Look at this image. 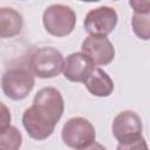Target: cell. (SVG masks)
<instances>
[{"instance_id": "8992f818", "label": "cell", "mask_w": 150, "mask_h": 150, "mask_svg": "<svg viewBox=\"0 0 150 150\" xmlns=\"http://www.w3.org/2000/svg\"><path fill=\"white\" fill-rule=\"evenodd\" d=\"M118 15L112 7L100 6L90 9L83 21L84 30L90 36L107 38L117 25Z\"/></svg>"}, {"instance_id": "5b68a950", "label": "cell", "mask_w": 150, "mask_h": 150, "mask_svg": "<svg viewBox=\"0 0 150 150\" xmlns=\"http://www.w3.org/2000/svg\"><path fill=\"white\" fill-rule=\"evenodd\" d=\"M61 137L67 146L80 150L95 142L96 131L94 125L87 118L73 117L64 123Z\"/></svg>"}, {"instance_id": "9c48e42d", "label": "cell", "mask_w": 150, "mask_h": 150, "mask_svg": "<svg viewBox=\"0 0 150 150\" xmlns=\"http://www.w3.org/2000/svg\"><path fill=\"white\" fill-rule=\"evenodd\" d=\"M91 60L81 52L69 54L63 62V76L70 82H84L95 69Z\"/></svg>"}, {"instance_id": "4fadbf2b", "label": "cell", "mask_w": 150, "mask_h": 150, "mask_svg": "<svg viewBox=\"0 0 150 150\" xmlns=\"http://www.w3.org/2000/svg\"><path fill=\"white\" fill-rule=\"evenodd\" d=\"M131 26L139 39L145 41L150 39V13H134Z\"/></svg>"}, {"instance_id": "ba28073f", "label": "cell", "mask_w": 150, "mask_h": 150, "mask_svg": "<svg viewBox=\"0 0 150 150\" xmlns=\"http://www.w3.org/2000/svg\"><path fill=\"white\" fill-rule=\"evenodd\" d=\"M81 53L88 56L95 66H107L115 57V48L108 38L89 35L81 45Z\"/></svg>"}, {"instance_id": "277c9868", "label": "cell", "mask_w": 150, "mask_h": 150, "mask_svg": "<svg viewBox=\"0 0 150 150\" xmlns=\"http://www.w3.org/2000/svg\"><path fill=\"white\" fill-rule=\"evenodd\" d=\"M63 55L53 47H41L30 56L29 67L34 76L40 79H52L62 73Z\"/></svg>"}, {"instance_id": "6da1fadb", "label": "cell", "mask_w": 150, "mask_h": 150, "mask_svg": "<svg viewBox=\"0 0 150 150\" xmlns=\"http://www.w3.org/2000/svg\"><path fill=\"white\" fill-rule=\"evenodd\" d=\"M64 102L61 93L54 87H45L34 96L32 107L22 114V124L33 139H47L61 120Z\"/></svg>"}, {"instance_id": "5bb4252c", "label": "cell", "mask_w": 150, "mask_h": 150, "mask_svg": "<svg viewBox=\"0 0 150 150\" xmlns=\"http://www.w3.org/2000/svg\"><path fill=\"white\" fill-rule=\"evenodd\" d=\"M116 150H149L148 144L143 137L131 141V142H124V143H118Z\"/></svg>"}, {"instance_id": "30bf717a", "label": "cell", "mask_w": 150, "mask_h": 150, "mask_svg": "<svg viewBox=\"0 0 150 150\" xmlns=\"http://www.w3.org/2000/svg\"><path fill=\"white\" fill-rule=\"evenodd\" d=\"M83 83L93 96L108 97L114 91L111 77L101 68H95Z\"/></svg>"}, {"instance_id": "3957f363", "label": "cell", "mask_w": 150, "mask_h": 150, "mask_svg": "<svg viewBox=\"0 0 150 150\" xmlns=\"http://www.w3.org/2000/svg\"><path fill=\"white\" fill-rule=\"evenodd\" d=\"M34 84L35 79L33 73L22 67L8 69L1 77V89L4 94L13 101H21L26 98L34 88Z\"/></svg>"}, {"instance_id": "9a60e30c", "label": "cell", "mask_w": 150, "mask_h": 150, "mask_svg": "<svg viewBox=\"0 0 150 150\" xmlns=\"http://www.w3.org/2000/svg\"><path fill=\"white\" fill-rule=\"evenodd\" d=\"M12 115L8 109V107L0 101V132L6 130L8 127H11Z\"/></svg>"}, {"instance_id": "7c38bea8", "label": "cell", "mask_w": 150, "mask_h": 150, "mask_svg": "<svg viewBox=\"0 0 150 150\" xmlns=\"http://www.w3.org/2000/svg\"><path fill=\"white\" fill-rule=\"evenodd\" d=\"M22 144V135L19 129L11 125L0 132V150H19Z\"/></svg>"}, {"instance_id": "7a4b0ae2", "label": "cell", "mask_w": 150, "mask_h": 150, "mask_svg": "<svg viewBox=\"0 0 150 150\" xmlns=\"http://www.w3.org/2000/svg\"><path fill=\"white\" fill-rule=\"evenodd\" d=\"M42 22L47 33L56 38H63L74 30L76 25V14L69 6L54 4L45 9Z\"/></svg>"}, {"instance_id": "2e32d148", "label": "cell", "mask_w": 150, "mask_h": 150, "mask_svg": "<svg viewBox=\"0 0 150 150\" xmlns=\"http://www.w3.org/2000/svg\"><path fill=\"white\" fill-rule=\"evenodd\" d=\"M129 5L132 7L134 13H150V1H130Z\"/></svg>"}, {"instance_id": "e0dca14e", "label": "cell", "mask_w": 150, "mask_h": 150, "mask_svg": "<svg viewBox=\"0 0 150 150\" xmlns=\"http://www.w3.org/2000/svg\"><path fill=\"white\" fill-rule=\"evenodd\" d=\"M80 150H107V149H105L102 144L94 142V143H91L90 145H88V146H86V148H82V149H80Z\"/></svg>"}, {"instance_id": "52a82bcc", "label": "cell", "mask_w": 150, "mask_h": 150, "mask_svg": "<svg viewBox=\"0 0 150 150\" xmlns=\"http://www.w3.org/2000/svg\"><path fill=\"white\" fill-rule=\"evenodd\" d=\"M111 130L118 143L136 141L142 137V120L135 111L124 110L114 118Z\"/></svg>"}, {"instance_id": "8fae6325", "label": "cell", "mask_w": 150, "mask_h": 150, "mask_svg": "<svg viewBox=\"0 0 150 150\" xmlns=\"http://www.w3.org/2000/svg\"><path fill=\"white\" fill-rule=\"evenodd\" d=\"M23 27L22 15L11 7H0V39L19 35Z\"/></svg>"}]
</instances>
